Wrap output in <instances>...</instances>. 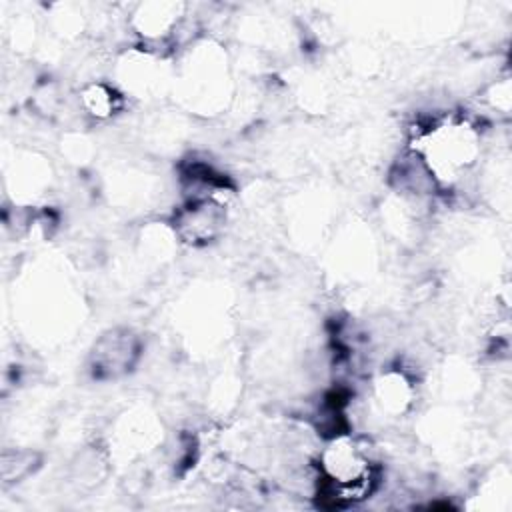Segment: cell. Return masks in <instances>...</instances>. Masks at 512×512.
Wrapping results in <instances>:
<instances>
[{
  "label": "cell",
  "mask_w": 512,
  "mask_h": 512,
  "mask_svg": "<svg viewBox=\"0 0 512 512\" xmlns=\"http://www.w3.org/2000/svg\"><path fill=\"white\" fill-rule=\"evenodd\" d=\"M42 456L32 448H6L0 456V478L8 484L26 480L40 468Z\"/></svg>",
  "instance_id": "obj_7"
},
{
  "label": "cell",
  "mask_w": 512,
  "mask_h": 512,
  "mask_svg": "<svg viewBox=\"0 0 512 512\" xmlns=\"http://www.w3.org/2000/svg\"><path fill=\"white\" fill-rule=\"evenodd\" d=\"M184 4L152 2L140 4L132 14V24L140 36L148 42L168 40L184 20Z\"/></svg>",
  "instance_id": "obj_4"
},
{
  "label": "cell",
  "mask_w": 512,
  "mask_h": 512,
  "mask_svg": "<svg viewBox=\"0 0 512 512\" xmlns=\"http://www.w3.org/2000/svg\"><path fill=\"white\" fill-rule=\"evenodd\" d=\"M376 400L382 410L390 414H402L412 402V386L400 372L382 374L376 382Z\"/></svg>",
  "instance_id": "obj_5"
},
{
  "label": "cell",
  "mask_w": 512,
  "mask_h": 512,
  "mask_svg": "<svg viewBox=\"0 0 512 512\" xmlns=\"http://www.w3.org/2000/svg\"><path fill=\"white\" fill-rule=\"evenodd\" d=\"M226 224L224 198H186L176 210L174 234L190 246H206L216 240Z\"/></svg>",
  "instance_id": "obj_3"
},
{
  "label": "cell",
  "mask_w": 512,
  "mask_h": 512,
  "mask_svg": "<svg viewBox=\"0 0 512 512\" xmlns=\"http://www.w3.org/2000/svg\"><path fill=\"white\" fill-rule=\"evenodd\" d=\"M80 106L96 120H108L122 108V96L104 82H92L82 88Z\"/></svg>",
  "instance_id": "obj_6"
},
{
  "label": "cell",
  "mask_w": 512,
  "mask_h": 512,
  "mask_svg": "<svg viewBox=\"0 0 512 512\" xmlns=\"http://www.w3.org/2000/svg\"><path fill=\"white\" fill-rule=\"evenodd\" d=\"M142 354V340L132 328H110L92 346L90 372L98 380L126 376Z\"/></svg>",
  "instance_id": "obj_2"
},
{
  "label": "cell",
  "mask_w": 512,
  "mask_h": 512,
  "mask_svg": "<svg viewBox=\"0 0 512 512\" xmlns=\"http://www.w3.org/2000/svg\"><path fill=\"white\" fill-rule=\"evenodd\" d=\"M320 494L338 504H354L376 488V466L348 434L332 436L320 454Z\"/></svg>",
  "instance_id": "obj_1"
}]
</instances>
